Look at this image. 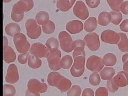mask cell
Wrapping results in <instances>:
<instances>
[{"label":"cell","mask_w":128,"mask_h":96,"mask_svg":"<svg viewBox=\"0 0 128 96\" xmlns=\"http://www.w3.org/2000/svg\"><path fill=\"white\" fill-rule=\"evenodd\" d=\"M124 64L123 69L124 71L128 73V60L126 61Z\"/></svg>","instance_id":"44"},{"label":"cell","mask_w":128,"mask_h":96,"mask_svg":"<svg viewBox=\"0 0 128 96\" xmlns=\"http://www.w3.org/2000/svg\"><path fill=\"white\" fill-rule=\"evenodd\" d=\"M34 6L33 0H20L13 6L12 12L21 14L32 10Z\"/></svg>","instance_id":"9"},{"label":"cell","mask_w":128,"mask_h":96,"mask_svg":"<svg viewBox=\"0 0 128 96\" xmlns=\"http://www.w3.org/2000/svg\"><path fill=\"white\" fill-rule=\"evenodd\" d=\"M19 78L20 76L17 66L14 64H11L7 70L6 82L10 84H15L18 81Z\"/></svg>","instance_id":"14"},{"label":"cell","mask_w":128,"mask_h":96,"mask_svg":"<svg viewBox=\"0 0 128 96\" xmlns=\"http://www.w3.org/2000/svg\"><path fill=\"white\" fill-rule=\"evenodd\" d=\"M26 34L30 38L35 40L38 38L42 34L41 27L38 24L36 20L29 19L25 23Z\"/></svg>","instance_id":"3"},{"label":"cell","mask_w":128,"mask_h":96,"mask_svg":"<svg viewBox=\"0 0 128 96\" xmlns=\"http://www.w3.org/2000/svg\"><path fill=\"white\" fill-rule=\"evenodd\" d=\"M82 89L78 85H74L67 92L68 96H79L82 94Z\"/></svg>","instance_id":"35"},{"label":"cell","mask_w":128,"mask_h":96,"mask_svg":"<svg viewBox=\"0 0 128 96\" xmlns=\"http://www.w3.org/2000/svg\"><path fill=\"white\" fill-rule=\"evenodd\" d=\"M16 94V90L12 85L6 84L4 86V96H14Z\"/></svg>","instance_id":"33"},{"label":"cell","mask_w":128,"mask_h":96,"mask_svg":"<svg viewBox=\"0 0 128 96\" xmlns=\"http://www.w3.org/2000/svg\"><path fill=\"white\" fill-rule=\"evenodd\" d=\"M98 22L94 17H91L86 21L84 24V29L88 32H92L96 28Z\"/></svg>","instance_id":"22"},{"label":"cell","mask_w":128,"mask_h":96,"mask_svg":"<svg viewBox=\"0 0 128 96\" xmlns=\"http://www.w3.org/2000/svg\"><path fill=\"white\" fill-rule=\"evenodd\" d=\"M108 90L104 87H101L97 89L96 92L95 96H108Z\"/></svg>","instance_id":"38"},{"label":"cell","mask_w":128,"mask_h":96,"mask_svg":"<svg viewBox=\"0 0 128 96\" xmlns=\"http://www.w3.org/2000/svg\"><path fill=\"white\" fill-rule=\"evenodd\" d=\"M47 80L50 86L56 87L62 93L70 90L72 85L70 80L56 72L50 73L48 75Z\"/></svg>","instance_id":"1"},{"label":"cell","mask_w":128,"mask_h":96,"mask_svg":"<svg viewBox=\"0 0 128 96\" xmlns=\"http://www.w3.org/2000/svg\"><path fill=\"white\" fill-rule=\"evenodd\" d=\"M120 10L123 14H128V1L122 3L120 7Z\"/></svg>","instance_id":"41"},{"label":"cell","mask_w":128,"mask_h":96,"mask_svg":"<svg viewBox=\"0 0 128 96\" xmlns=\"http://www.w3.org/2000/svg\"><path fill=\"white\" fill-rule=\"evenodd\" d=\"M28 64L32 68L37 69L42 66V61L38 57L30 54L28 59Z\"/></svg>","instance_id":"26"},{"label":"cell","mask_w":128,"mask_h":96,"mask_svg":"<svg viewBox=\"0 0 128 96\" xmlns=\"http://www.w3.org/2000/svg\"><path fill=\"white\" fill-rule=\"evenodd\" d=\"M104 65L103 59L95 55L91 56L87 60V69L93 72H99Z\"/></svg>","instance_id":"8"},{"label":"cell","mask_w":128,"mask_h":96,"mask_svg":"<svg viewBox=\"0 0 128 96\" xmlns=\"http://www.w3.org/2000/svg\"><path fill=\"white\" fill-rule=\"evenodd\" d=\"M73 12L76 17L82 20H86L89 16L88 10L82 1L76 2L73 8Z\"/></svg>","instance_id":"12"},{"label":"cell","mask_w":128,"mask_h":96,"mask_svg":"<svg viewBox=\"0 0 128 96\" xmlns=\"http://www.w3.org/2000/svg\"><path fill=\"white\" fill-rule=\"evenodd\" d=\"M100 0H86V4L91 8H96L100 4Z\"/></svg>","instance_id":"39"},{"label":"cell","mask_w":128,"mask_h":96,"mask_svg":"<svg viewBox=\"0 0 128 96\" xmlns=\"http://www.w3.org/2000/svg\"><path fill=\"white\" fill-rule=\"evenodd\" d=\"M29 53L39 58H47L50 54V51L48 47L42 43L36 42L32 45Z\"/></svg>","instance_id":"11"},{"label":"cell","mask_w":128,"mask_h":96,"mask_svg":"<svg viewBox=\"0 0 128 96\" xmlns=\"http://www.w3.org/2000/svg\"><path fill=\"white\" fill-rule=\"evenodd\" d=\"M110 14L111 22L114 25H118L122 19V16L120 12L113 10L111 11Z\"/></svg>","instance_id":"28"},{"label":"cell","mask_w":128,"mask_h":96,"mask_svg":"<svg viewBox=\"0 0 128 96\" xmlns=\"http://www.w3.org/2000/svg\"><path fill=\"white\" fill-rule=\"evenodd\" d=\"M127 60H128V53L125 54L122 57V62L123 63Z\"/></svg>","instance_id":"46"},{"label":"cell","mask_w":128,"mask_h":96,"mask_svg":"<svg viewBox=\"0 0 128 96\" xmlns=\"http://www.w3.org/2000/svg\"><path fill=\"white\" fill-rule=\"evenodd\" d=\"M14 42L16 49L20 53L26 52L30 48V45L26 36L22 33L16 34L14 36Z\"/></svg>","instance_id":"7"},{"label":"cell","mask_w":128,"mask_h":96,"mask_svg":"<svg viewBox=\"0 0 128 96\" xmlns=\"http://www.w3.org/2000/svg\"><path fill=\"white\" fill-rule=\"evenodd\" d=\"M115 74V70L112 67H106L100 72V75L102 80H108L113 78Z\"/></svg>","instance_id":"24"},{"label":"cell","mask_w":128,"mask_h":96,"mask_svg":"<svg viewBox=\"0 0 128 96\" xmlns=\"http://www.w3.org/2000/svg\"><path fill=\"white\" fill-rule=\"evenodd\" d=\"M104 64L107 66H113L117 62L116 57L112 53H108L104 56L103 58Z\"/></svg>","instance_id":"27"},{"label":"cell","mask_w":128,"mask_h":96,"mask_svg":"<svg viewBox=\"0 0 128 96\" xmlns=\"http://www.w3.org/2000/svg\"><path fill=\"white\" fill-rule=\"evenodd\" d=\"M8 41L7 38L5 36H4V44H3V48H5L8 46Z\"/></svg>","instance_id":"45"},{"label":"cell","mask_w":128,"mask_h":96,"mask_svg":"<svg viewBox=\"0 0 128 96\" xmlns=\"http://www.w3.org/2000/svg\"><path fill=\"white\" fill-rule=\"evenodd\" d=\"M89 82L92 86H96L98 85L101 82V79L98 73L93 72L90 76Z\"/></svg>","instance_id":"34"},{"label":"cell","mask_w":128,"mask_h":96,"mask_svg":"<svg viewBox=\"0 0 128 96\" xmlns=\"http://www.w3.org/2000/svg\"><path fill=\"white\" fill-rule=\"evenodd\" d=\"M74 49L73 53V58L81 55L86 56L84 51L85 44L84 40H78L74 41Z\"/></svg>","instance_id":"18"},{"label":"cell","mask_w":128,"mask_h":96,"mask_svg":"<svg viewBox=\"0 0 128 96\" xmlns=\"http://www.w3.org/2000/svg\"><path fill=\"white\" fill-rule=\"evenodd\" d=\"M98 22L100 26H108L111 22V15L110 13L104 12L100 13L98 17Z\"/></svg>","instance_id":"25"},{"label":"cell","mask_w":128,"mask_h":96,"mask_svg":"<svg viewBox=\"0 0 128 96\" xmlns=\"http://www.w3.org/2000/svg\"><path fill=\"white\" fill-rule=\"evenodd\" d=\"M74 58V63L70 69V73L73 76L78 78L82 76L84 72L86 56L81 55Z\"/></svg>","instance_id":"5"},{"label":"cell","mask_w":128,"mask_h":96,"mask_svg":"<svg viewBox=\"0 0 128 96\" xmlns=\"http://www.w3.org/2000/svg\"><path fill=\"white\" fill-rule=\"evenodd\" d=\"M5 30L7 35L12 37L17 33L20 32L21 28L16 23H11L6 26Z\"/></svg>","instance_id":"23"},{"label":"cell","mask_w":128,"mask_h":96,"mask_svg":"<svg viewBox=\"0 0 128 96\" xmlns=\"http://www.w3.org/2000/svg\"><path fill=\"white\" fill-rule=\"evenodd\" d=\"M46 45L49 51L50 50H58L59 48L58 41L54 38H49L46 42Z\"/></svg>","instance_id":"31"},{"label":"cell","mask_w":128,"mask_h":96,"mask_svg":"<svg viewBox=\"0 0 128 96\" xmlns=\"http://www.w3.org/2000/svg\"><path fill=\"white\" fill-rule=\"evenodd\" d=\"M121 30L123 32H128V20H124L120 25Z\"/></svg>","instance_id":"42"},{"label":"cell","mask_w":128,"mask_h":96,"mask_svg":"<svg viewBox=\"0 0 128 96\" xmlns=\"http://www.w3.org/2000/svg\"><path fill=\"white\" fill-rule=\"evenodd\" d=\"M24 14H17L12 12L11 13V18L12 20L16 22H21L24 18Z\"/></svg>","instance_id":"40"},{"label":"cell","mask_w":128,"mask_h":96,"mask_svg":"<svg viewBox=\"0 0 128 96\" xmlns=\"http://www.w3.org/2000/svg\"><path fill=\"white\" fill-rule=\"evenodd\" d=\"M107 88L108 90L112 93H114L116 92L119 88L114 82L113 78L108 80L107 83Z\"/></svg>","instance_id":"36"},{"label":"cell","mask_w":128,"mask_h":96,"mask_svg":"<svg viewBox=\"0 0 128 96\" xmlns=\"http://www.w3.org/2000/svg\"><path fill=\"white\" fill-rule=\"evenodd\" d=\"M76 0H58L56 7L58 9L62 12H66L71 9Z\"/></svg>","instance_id":"19"},{"label":"cell","mask_w":128,"mask_h":96,"mask_svg":"<svg viewBox=\"0 0 128 96\" xmlns=\"http://www.w3.org/2000/svg\"><path fill=\"white\" fill-rule=\"evenodd\" d=\"M61 57V52L58 49L50 50V54L47 58V60L49 68L52 70H58L62 68Z\"/></svg>","instance_id":"6"},{"label":"cell","mask_w":128,"mask_h":96,"mask_svg":"<svg viewBox=\"0 0 128 96\" xmlns=\"http://www.w3.org/2000/svg\"><path fill=\"white\" fill-rule=\"evenodd\" d=\"M107 2L113 11L120 12L123 0H107Z\"/></svg>","instance_id":"30"},{"label":"cell","mask_w":128,"mask_h":96,"mask_svg":"<svg viewBox=\"0 0 128 96\" xmlns=\"http://www.w3.org/2000/svg\"><path fill=\"white\" fill-rule=\"evenodd\" d=\"M120 39L117 44L120 50L123 52H128V39L126 34L123 33H118Z\"/></svg>","instance_id":"20"},{"label":"cell","mask_w":128,"mask_h":96,"mask_svg":"<svg viewBox=\"0 0 128 96\" xmlns=\"http://www.w3.org/2000/svg\"><path fill=\"white\" fill-rule=\"evenodd\" d=\"M58 39L61 48L66 52H70L74 49V41L69 34L65 31L59 33Z\"/></svg>","instance_id":"4"},{"label":"cell","mask_w":128,"mask_h":96,"mask_svg":"<svg viewBox=\"0 0 128 96\" xmlns=\"http://www.w3.org/2000/svg\"><path fill=\"white\" fill-rule=\"evenodd\" d=\"M42 30L46 34H51L54 33L56 30L54 24L52 21H49L46 24L42 26Z\"/></svg>","instance_id":"32"},{"label":"cell","mask_w":128,"mask_h":96,"mask_svg":"<svg viewBox=\"0 0 128 96\" xmlns=\"http://www.w3.org/2000/svg\"><path fill=\"white\" fill-rule=\"evenodd\" d=\"M83 40L84 42L85 45L91 51H96L100 48L99 36L96 33L90 32L87 34Z\"/></svg>","instance_id":"10"},{"label":"cell","mask_w":128,"mask_h":96,"mask_svg":"<svg viewBox=\"0 0 128 96\" xmlns=\"http://www.w3.org/2000/svg\"><path fill=\"white\" fill-rule=\"evenodd\" d=\"M101 38L103 42L106 44H114L118 42L120 37L118 33L108 30H105L102 33Z\"/></svg>","instance_id":"13"},{"label":"cell","mask_w":128,"mask_h":96,"mask_svg":"<svg viewBox=\"0 0 128 96\" xmlns=\"http://www.w3.org/2000/svg\"><path fill=\"white\" fill-rule=\"evenodd\" d=\"M4 60L8 64L16 60V55L12 48L8 46L3 48Z\"/></svg>","instance_id":"17"},{"label":"cell","mask_w":128,"mask_h":96,"mask_svg":"<svg viewBox=\"0 0 128 96\" xmlns=\"http://www.w3.org/2000/svg\"><path fill=\"white\" fill-rule=\"evenodd\" d=\"M113 81L118 88H123L128 84V73L121 71L113 78Z\"/></svg>","instance_id":"16"},{"label":"cell","mask_w":128,"mask_h":96,"mask_svg":"<svg viewBox=\"0 0 128 96\" xmlns=\"http://www.w3.org/2000/svg\"><path fill=\"white\" fill-rule=\"evenodd\" d=\"M84 25L80 21L78 20H73L67 23L66 29L71 34H78L82 31Z\"/></svg>","instance_id":"15"},{"label":"cell","mask_w":128,"mask_h":96,"mask_svg":"<svg viewBox=\"0 0 128 96\" xmlns=\"http://www.w3.org/2000/svg\"><path fill=\"white\" fill-rule=\"evenodd\" d=\"M35 19L38 24L44 26L48 22L50 21V16L47 12L41 11L36 14Z\"/></svg>","instance_id":"21"},{"label":"cell","mask_w":128,"mask_h":96,"mask_svg":"<svg viewBox=\"0 0 128 96\" xmlns=\"http://www.w3.org/2000/svg\"><path fill=\"white\" fill-rule=\"evenodd\" d=\"M28 88L26 96H38L47 91L48 86L46 83L40 82L36 79H32L28 82Z\"/></svg>","instance_id":"2"},{"label":"cell","mask_w":128,"mask_h":96,"mask_svg":"<svg viewBox=\"0 0 128 96\" xmlns=\"http://www.w3.org/2000/svg\"><path fill=\"white\" fill-rule=\"evenodd\" d=\"M94 92L92 89L90 88H86L83 91L82 96H94Z\"/></svg>","instance_id":"43"},{"label":"cell","mask_w":128,"mask_h":96,"mask_svg":"<svg viewBox=\"0 0 128 96\" xmlns=\"http://www.w3.org/2000/svg\"><path fill=\"white\" fill-rule=\"evenodd\" d=\"M73 59L70 55H66L61 60V64L62 68L64 69L70 68L73 63Z\"/></svg>","instance_id":"29"},{"label":"cell","mask_w":128,"mask_h":96,"mask_svg":"<svg viewBox=\"0 0 128 96\" xmlns=\"http://www.w3.org/2000/svg\"><path fill=\"white\" fill-rule=\"evenodd\" d=\"M29 56L30 54L28 52L20 54L18 57V62L22 64H26L28 62Z\"/></svg>","instance_id":"37"},{"label":"cell","mask_w":128,"mask_h":96,"mask_svg":"<svg viewBox=\"0 0 128 96\" xmlns=\"http://www.w3.org/2000/svg\"><path fill=\"white\" fill-rule=\"evenodd\" d=\"M12 0H3V2L4 3H8L10 2Z\"/></svg>","instance_id":"47"}]
</instances>
